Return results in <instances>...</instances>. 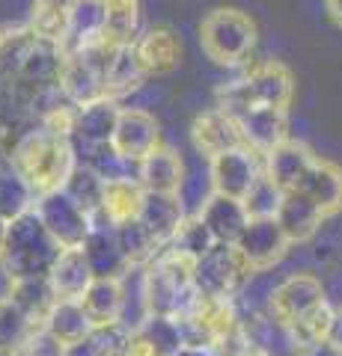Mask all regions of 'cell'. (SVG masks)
<instances>
[{
  "mask_svg": "<svg viewBox=\"0 0 342 356\" xmlns=\"http://www.w3.org/2000/svg\"><path fill=\"white\" fill-rule=\"evenodd\" d=\"M9 158L21 170V175L27 178L36 199L54 191H63L65 178H69L75 163H78L72 140L42 125L36 131H27L15 143V149L9 152Z\"/></svg>",
  "mask_w": 342,
  "mask_h": 356,
  "instance_id": "obj_1",
  "label": "cell"
},
{
  "mask_svg": "<svg viewBox=\"0 0 342 356\" xmlns=\"http://www.w3.org/2000/svg\"><path fill=\"white\" fill-rule=\"evenodd\" d=\"M60 252L63 247L51 238V232L39 220V214L27 211V214L9 220L6 241H3V250H0V270L6 273L9 282L42 280V276L51 273Z\"/></svg>",
  "mask_w": 342,
  "mask_h": 356,
  "instance_id": "obj_2",
  "label": "cell"
},
{
  "mask_svg": "<svg viewBox=\"0 0 342 356\" xmlns=\"http://www.w3.org/2000/svg\"><path fill=\"white\" fill-rule=\"evenodd\" d=\"M194 261L176 250H164L143 267V303L149 315L179 318L194 300Z\"/></svg>",
  "mask_w": 342,
  "mask_h": 356,
  "instance_id": "obj_3",
  "label": "cell"
},
{
  "mask_svg": "<svg viewBox=\"0 0 342 356\" xmlns=\"http://www.w3.org/2000/svg\"><path fill=\"white\" fill-rule=\"evenodd\" d=\"M176 321L182 327L185 344H203V348H215V350H220L229 339H235L244 330L235 300L205 297V294H194V300Z\"/></svg>",
  "mask_w": 342,
  "mask_h": 356,
  "instance_id": "obj_4",
  "label": "cell"
},
{
  "mask_svg": "<svg viewBox=\"0 0 342 356\" xmlns=\"http://www.w3.org/2000/svg\"><path fill=\"white\" fill-rule=\"evenodd\" d=\"M200 44L217 65H238L256 48V24L241 9H215L200 24Z\"/></svg>",
  "mask_w": 342,
  "mask_h": 356,
  "instance_id": "obj_5",
  "label": "cell"
},
{
  "mask_svg": "<svg viewBox=\"0 0 342 356\" xmlns=\"http://www.w3.org/2000/svg\"><path fill=\"white\" fill-rule=\"evenodd\" d=\"M327 303V288L313 273H292L280 285H274L265 300V315L280 327H292L295 321L306 318L310 312Z\"/></svg>",
  "mask_w": 342,
  "mask_h": 356,
  "instance_id": "obj_6",
  "label": "cell"
},
{
  "mask_svg": "<svg viewBox=\"0 0 342 356\" xmlns=\"http://www.w3.org/2000/svg\"><path fill=\"white\" fill-rule=\"evenodd\" d=\"M253 270L244 264L235 247L217 243V247L203 255L200 261H194V288L196 294L205 297H226L235 300V294L250 282Z\"/></svg>",
  "mask_w": 342,
  "mask_h": 356,
  "instance_id": "obj_7",
  "label": "cell"
},
{
  "mask_svg": "<svg viewBox=\"0 0 342 356\" xmlns=\"http://www.w3.org/2000/svg\"><path fill=\"white\" fill-rule=\"evenodd\" d=\"M33 211L39 214V220L45 222V229L51 232V238L60 243L63 250L84 247V241L90 238V232L95 226V220L86 214L84 208H78L63 191H54L36 199Z\"/></svg>",
  "mask_w": 342,
  "mask_h": 356,
  "instance_id": "obj_8",
  "label": "cell"
},
{
  "mask_svg": "<svg viewBox=\"0 0 342 356\" xmlns=\"http://www.w3.org/2000/svg\"><path fill=\"white\" fill-rule=\"evenodd\" d=\"M262 172V154L253 152L250 146L224 152L212 158V191L220 196L244 199Z\"/></svg>",
  "mask_w": 342,
  "mask_h": 356,
  "instance_id": "obj_9",
  "label": "cell"
},
{
  "mask_svg": "<svg viewBox=\"0 0 342 356\" xmlns=\"http://www.w3.org/2000/svg\"><path fill=\"white\" fill-rule=\"evenodd\" d=\"M292 243L286 241L283 229L277 226V220L268 217V220H250L244 232H241V238L235 243L238 255L244 259V264L250 267L253 273H262L274 267L286 252H289Z\"/></svg>",
  "mask_w": 342,
  "mask_h": 356,
  "instance_id": "obj_10",
  "label": "cell"
},
{
  "mask_svg": "<svg viewBox=\"0 0 342 356\" xmlns=\"http://www.w3.org/2000/svg\"><path fill=\"white\" fill-rule=\"evenodd\" d=\"M119 154L131 163H140L152 149H158V122L146 110H137V107H123L116 122V131H114V140H110Z\"/></svg>",
  "mask_w": 342,
  "mask_h": 356,
  "instance_id": "obj_11",
  "label": "cell"
},
{
  "mask_svg": "<svg viewBox=\"0 0 342 356\" xmlns=\"http://www.w3.org/2000/svg\"><path fill=\"white\" fill-rule=\"evenodd\" d=\"M191 137H194V146L200 149L208 161L217 158V154H224V152L247 146L238 119L229 116L226 110H220V107L205 110L203 116H196L194 128H191Z\"/></svg>",
  "mask_w": 342,
  "mask_h": 356,
  "instance_id": "obj_12",
  "label": "cell"
},
{
  "mask_svg": "<svg viewBox=\"0 0 342 356\" xmlns=\"http://www.w3.org/2000/svg\"><path fill=\"white\" fill-rule=\"evenodd\" d=\"M185 348V336L176 318L146 315L131 330V344L125 356H176Z\"/></svg>",
  "mask_w": 342,
  "mask_h": 356,
  "instance_id": "obj_13",
  "label": "cell"
},
{
  "mask_svg": "<svg viewBox=\"0 0 342 356\" xmlns=\"http://www.w3.org/2000/svg\"><path fill=\"white\" fill-rule=\"evenodd\" d=\"M196 217L205 222V229L212 232V238L217 243H226V247H235L241 232L250 222V214L241 199H233V196H220V193H212L205 196V202L196 208Z\"/></svg>",
  "mask_w": 342,
  "mask_h": 356,
  "instance_id": "obj_14",
  "label": "cell"
},
{
  "mask_svg": "<svg viewBox=\"0 0 342 356\" xmlns=\"http://www.w3.org/2000/svg\"><path fill=\"white\" fill-rule=\"evenodd\" d=\"M185 205L179 193H152L143 191V202H140V214L137 220L152 232L164 250L173 243V238L179 235L182 222H185Z\"/></svg>",
  "mask_w": 342,
  "mask_h": 356,
  "instance_id": "obj_15",
  "label": "cell"
},
{
  "mask_svg": "<svg viewBox=\"0 0 342 356\" xmlns=\"http://www.w3.org/2000/svg\"><path fill=\"white\" fill-rule=\"evenodd\" d=\"M316 161L318 158L304 146V143L286 140V143H280L277 149H271L262 158V170L283 193H289V191H297V184L304 181V175L310 172V166Z\"/></svg>",
  "mask_w": 342,
  "mask_h": 356,
  "instance_id": "obj_16",
  "label": "cell"
},
{
  "mask_svg": "<svg viewBox=\"0 0 342 356\" xmlns=\"http://www.w3.org/2000/svg\"><path fill=\"white\" fill-rule=\"evenodd\" d=\"M241 134H244V143L259 152L262 158L271 149H277L280 143L289 140V119H286V110H274V107H262L253 104L250 110L238 116Z\"/></svg>",
  "mask_w": 342,
  "mask_h": 356,
  "instance_id": "obj_17",
  "label": "cell"
},
{
  "mask_svg": "<svg viewBox=\"0 0 342 356\" xmlns=\"http://www.w3.org/2000/svg\"><path fill=\"white\" fill-rule=\"evenodd\" d=\"M104 39V0H75V6L65 15V36L63 54H78L90 44Z\"/></svg>",
  "mask_w": 342,
  "mask_h": 356,
  "instance_id": "obj_18",
  "label": "cell"
},
{
  "mask_svg": "<svg viewBox=\"0 0 342 356\" xmlns=\"http://www.w3.org/2000/svg\"><path fill=\"white\" fill-rule=\"evenodd\" d=\"M244 81L250 86L253 104H262V107L286 110V107H289V102H292V95H295V77L277 60H268V63L256 65V69H253Z\"/></svg>",
  "mask_w": 342,
  "mask_h": 356,
  "instance_id": "obj_19",
  "label": "cell"
},
{
  "mask_svg": "<svg viewBox=\"0 0 342 356\" xmlns=\"http://www.w3.org/2000/svg\"><path fill=\"white\" fill-rule=\"evenodd\" d=\"M277 226L283 229V235L289 243H304L316 238L322 232V222L327 220L318 205H313L310 199L297 191H289L283 193V202H280V211H277Z\"/></svg>",
  "mask_w": 342,
  "mask_h": 356,
  "instance_id": "obj_20",
  "label": "cell"
},
{
  "mask_svg": "<svg viewBox=\"0 0 342 356\" xmlns=\"http://www.w3.org/2000/svg\"><path fill=\"white\" fill-rule=\"evenodd\" d=\"M137 181L152 193H179L185 184V163L170 146H158L140 161Z\"/></svg>",
  "mask_w": 342,
  "mask_h": 356,
  "instance_id": "obj_21",
  "label": "cell"
},
{
  "mask_svg": "<svg viewBox=\"0 0 342 356\" xmlns=\"http://www.w3.org/2000/svg\"><path fill=\"white\" fill-rule=\"evenodd\" d=\"M137 60L143 65L146 77L152 74H170L176 72V65L182 60V44L176 39V33L170 27H152L134 42Z\"/></svg>",
  "mask_w": 342,
  "mask_h": 356,
  "instance_id": "obj_22",
  "label": "cell"
},
{
  "mask_svg": "<svg viewBox=\"0 0 342 356\" xmlns=\"http://www.w3.org/2000/svg\"><path fill=\"white\" fill-rule=\"evenodd\" d=\"M119 107L116 98H98V102L78 107V119H75V140L81 146H107L114 140L116 122H119Z\"/></svg>",
  "mask_w": 342,
  "mask_h": 356,
  "instance_id": "obj_23",
  "label": "cell"
},
{
  "mask_svg": "<svg viewBox=\"0 0 342 356\" xmlns=\"http://www.w3.org/2000/svg\"><path fill=\"white\" fill-rule=\"evenodd\" d=\"M93 280H95V273L81 247L63 250L48 273V282L54 288V294H57V300H81L86 294V288L93 285Z\"/></svg>",
  "mask_w": 342,
  "mask_h": 356,
  "instance_id": "obj_24",
  "label": "cell"
},
{
  "mask_svg": "<svg viewBox=\"0 0 342 356\" xmlns=\"http://www.w3.org/2000/svg\"><path fill=\"white\" fill-rule=\"evenodd\" d=\"M42 327L60 344L75 350V348H86V339H90V332H93V321L84 312L81 300H57Z\"/></svg>",
  "mask_w": 342,
  "mask_h": 356,
  "instance_id": "obj_25",
  "label": "cell"
},
{
  "mask_svg": "<svg viewBox=\"0 0 342 356\" xmlns=\"http://www.w3.org/2000/svg\"><path fill=\"white\" fill-rule=\"evenodd\" d=\"M297 193H304L313 205H318L325 217L342 211V170L330 161H316L304 181L297 184Z\"/></svg>",
  "mask_w": 342,
  "mask_h": 356,
  "instance_id": "obj_26",
  "label": "cell"
},
{
  "mask_svg": "<svg viewBox=\"0 0 342 356\" xmlns=\"http://www.w3.org/2000/svg\"><path fill=\"white\" fill-rule=\"evenodd\" d=\"M84 255L90 261L95 280H107V276H125L128 273V261L123 250H119V241H116V229L114 226H102L95 222L90 238L84 241Z\"/></svg>",
  "mask_w": 342,
  "mask_h": 356,
  "instance_id": "obj_27",
  "label": "cell"
},
{
  "mask_svg": "<svg viewBox=\"0 0 342 356\" xmlns=\"http://www.w3.org/2000/svg\"><path fill=\"white\" fill-rule=\"evenodd\" d=\"M81 306H84L86 315H90L93 327L123 321V309H125V282H123V276L93 280V285L86 288V294L81 297Z\"/></svg>",
  "mask_w": 342,
  "mask_h": 356,
  "instance_id": "obj_28",
  "label": "cell"
},
{
  "mask_svg": "<svg viewBox=\"0 0 342 356\" xmlns=\"http://www.w3.org/2000/svg\"><path fill=\"white\" fill-rule=\"evenodd\" d=\"M140 202H143V187L137 178H123V181H110L104 199H102V211L93 217L102 226H123V222L137 220L140 214Z\"/></svg>",
  "mask_w": 342,
  "mask_h": 356,
  "instance_id": "obj_29",
  "label": "cell"
},
{
  "mask_svg": "<svg viewBox=\"0 0 342 356\" xmlns=\"http://www.w3.org/2000/svg\"><path fill=\"white\" fill-rule=\"evenodd\" d=\"M146 81V72L137 60V51L134 44H119L110 54V63L104 69V95L107 98H123V95H131L134 89Z\"/></svg>",
  "mask_w": 342,
  "mask_h": 356,
  "instance_id": "obj_30",
  "label": "cell"
},
{
  "mask_svg": "<svg viewBox=\"0 0 342 356\" xmlns=\"http://www.w3.org/2000/svg\"><path fill=\"white\" fill-rule=\"evenodd\" d=\"M36 205V193L9 154H0V217L15 220Z\"/></svg>",
  "mask_w": 342,
  "mask_h": 356,
  "instance_id": "obj_31",
  "label": "cell"
},
{
  "mask_svg": "<svg viewBox=\"0 0 342 356\" xmlns=\"http://www.w3.org/2000/svg\"><path fill=\"white\" fill-rule=\"evenodd\" d=\"M15 303L21 306V312L33 321L36 327L45 324L51 306L57 303V294H54V288L48 282V276H42V280H18V282H9V294Z\"/></svg>",
  "mask_w": 342,
  "mask_h": 356,
  "instance_id": "obj_32",
  "label": "cell"
},
{
  "mask_svg": "<svg viewBox=\"0 0 342 356\" xmlns=\"http://www.w3.org/2000/svg\"><path fill=\"white\" fill-rule=\"evenodd\" d=\"M140 27V3L137 0H104V42L119 48V44H134Z\"/></svg>",
  "mask_w": 342,
  "mask_h": 356,
  "instance_id": "obj_33",
  "label": "cell"
},
{
  "mask_svg": "<svg viewBox=\"0 0 342 356\" xmlns=\"http://www.w3.org/2000/svg\"><path fill=\"white\" fill-rule=\"evenodd\" d=\"M116 241H119V250H123L128 267H146L164 252V247L152 238V232L140 220L116 226Z\"/></svg>",
  "mask_w": 342,
  "mask_h": 356,
  "instance_id": "obj_34",
  "label": "cell"
},
{
  "mask_svg": "<svg viewBox=\"0 0 342 356\" xmlns=\"http://www.w3.org/2000/svg\"><path fill=\"white\" fill-rule=\"evenodd\" d=\"M104 191H107V181L98 178L86 163H75V170L69 172V178H65V184H63V193L78 208H84L90 217H95L98 211H102Z\"/></svg>",
  "mask_w": 342,
  "mask_h": 356,
  "instance_id": "obj_35",
  "label": "cell"
},
{
  "mask_svg": "<svg viewBox=\"0 0 342 356\" xmlns=\"http://www.w3.org/2000/svg\"><path fill=\"white\" fill-rule=\"evenodd\" d=\"M86 152L90 154H84L78 163H86L98 178H104L107 184L110 181H123V178H137V166L140 163L125 161L123 154L110 146V143L107 146H86Z\"/></svg>",
  "mask_w": 342,
  "mask_h": 356,
  "instance_id": "obj_36",
  "label": "cell"
},
{
  "mask_svg": "<svg viewBox=\"0 0 342 356\" xmlns=\"http://www.w3.org/2000/svg\"><path fill=\"white\" fill-rule=\"evenodd\" d=\"M36 330V324L21 312L13 297H0V350L15 353L27 336Z\"/></svg>",
  "mask_w": 342,
  "mask_h": 356,
  "instance_id": "obj_37",
  "label": "cell"
},
{
  "mask_svg": "<svg viewBox=\"0 0 342 356\" xmlns=\"http://www.w3.org/2000/svg\"><path fill=\"white\" fill-rule=\"evenodd\" d=\"M215 247H217V241L212 238V232L205 229V222L196 217V214H187L185 217L179 235H176L173 243H170V250L187 255L191 261H200L203 255H208Z\"/></svg>",
  "mask_w": 342,
  "mask_h": 356,
  "instance_id": "obj_38",
  "label": "cell"
},
{
  "mask_svg": "<svg viewBox=\"0 0 342 356\" xmlns=\"http://www.w3.org/2000/svg\"><path fill=\"white\" fill-rule=\"evenodd\" d=\"M131 344V327L123 321L114 324H98L93 327L90 339H86V353L90 356H125Z\"/></svg>",
  "mask_w": 342,
  "mask_h": 356,
  "instance_id": "obj_39",
  "label": "cell"
},
{
  "mask_svg": "<svg viewBox=\"0 0 342 356\" xmlns=\"http://www.w3.org/2000/svg\"><path fill=\"white\" fill-rule=\"evenodd\" d=\"M241 202H244L250 220H268V217H277L280 202H283V191L262 172L256 178V184L250 187V193L241 199Z\"/></svg>",
  "mask_w": 342,
  "mask_h": 356,
  "instance_id": "obj_40",
  "label": "cell"
},
{
  "mask_svg": "<svg viewBox=\"0 0 342 356\" xmlns=\"http://www.w3.org/2000/svg\"><path fill=\"white\" fill-rule=\"evenodd\" d=\"M15 356H72V350L54 339L45 327H36L27 336V341L15 350Z\"/></svg>",
  "mask_w": 342,
  "mask_h": 356,
  "instance_id": "obj_41",
  "label": "cell"
},
{
  "mask_svg": "<svg viewBox=\"0 0 342 356\" xmlns=\"http://www.w3.org/2000/svg\"><path fill=\"white\" fill-rule=\"evenodd\" d=\"M325 350L342 356V306H334V315H330V324L325 332Z\"/></svg>",
  "mask_w": 342,
  "mask_h": 356,
  "instance_id": "obj_42",
  "label": "cell"
},
{
  "mask_svg": "<svg viewBox=\"0 0 342 356\" xmlns=\"http://www.w3.org/2000/svg\"><path fill=\"white\" fill-rule=\"evenodd\" d=\"M33 6L54 9V13H69V9L75 6V0H33Z\"/></svg>",
  "mask_w": 342,
  "mask_h": 356,
  "instance_id": "obj_43",
  "label": "cell"
},
{
  "mask_svg": "<svg viewBox=\"0 0 342 356\" xmlns=\"http://www.w3.org/2000/svg\"><path fill=\"white\" fill-rule=\"evenodd\" d=\"M176 356H220L215 348H203V344H185Z\"/></svg>",
  "mask_w": 342,
  "mask_h": 356,
  "instance_id": "obj_44",
  "label": "cell"
},
{
  "mask_svg": "<svg viewBox=\"0 0 342 356\" xmlns=\"http://www.w3.org/2000/svg\"><path fill=\"white\" fill-rule=\"evenodd\" d=\"M327 13H330V18H334L336 24L342 27V0H327Z\"/></svg>",
  "mask_w": 342,
  "mask_h": 356,
  "instance_id": "obj_45",
  "label": "cell"
},
{
  "mask_svg": "<svg viewBox=\"0 0 342 356\" xmlns=\"http://www.w3.org/2000/svg\"><path fill=\"white\" fill-rule=\"evenodd\" d=\"M6 229H9V220L0 217V250H3V241H6Z\"/></svg>",
  "mask_w": 342,
  "mask_h": 356,
  "instance_id": "obj_46",
  "label": "cell"
},
{
  "mask_svg": "<svg viewBox=\"0 0 342 356\" xmlns=\"http://www.w3.org/2000/svg\"><path fill=\"white\" fill-rule=\"evenodd\" d=\"M0 356H15V353H9V350H0Z\"/></svg>",
  "mask_w": 342,
  "mask_h": 356,
  "instance_id": "obj_47",
  "label": "cell"
}]
</instances>
